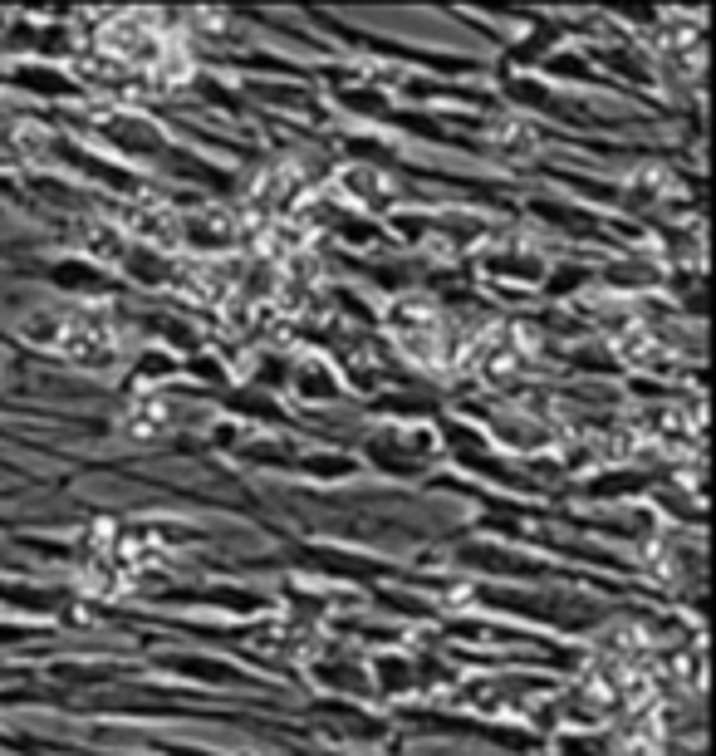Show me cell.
<instances>
[{"instance_id": "cell-1", "label": "cell", "mask_w": 716, "mask_h": 756, "mask_svg": "<svg viewBox=\"0 0 716 756\" xmlns=\"http://www.w3.org/2000/svg\"><path fill=\"white\" fill-rule=\"evenodd\" d=\"M392 329H398V344L417 363H441L447 334H441V314H432V304H422V300L398 304V310H392Z\"/></svg>"}, {"instance_id": "cell-2", "label": "cell", "mask_w": 716, "mask_h": 756, "mask_svg": "<svg viewBox=\"0 0 716 756\" xmlns=\"http://www.w3.org/2000/svg\"><path fill=\"white\" fill-rule=\"evenodd\" d=\"M123 231L143 236V241H153V245H177L182 226H177V216L167 212L162 202H143V206H133V212L123 216Z\"/></svg>"}, {"instance_id": "cell-3", "label": "cell", "mask_w": 716, "mask_h": 756, "mask_svg": "<svg viewBox=\"0 0 716 756\" xmlns=\"http://www.w3.org/2000/svg\"><path fill=\"white\" fill-rule=\"evenodd\" d=\"M123 432L133 442H153L167 432V403L162 398H137L133 408L123 412Z\"/></svg>"}, {"instance_id": "cell-4", "label": "cell", "mask_w": 716, "mask_h": 756, "mask_svg": "<svg viewBox=\"0 0 716 756\" xmlns=\"http://www.w3.org/2000/svg\"><path fill=\"white\" fill-rule=\"evenodd\" d=\"M84 245L98 255V261H123V251H128V236H118L113 226H104V221H94V226H84Z\"/></svg>"}]
</instances>
